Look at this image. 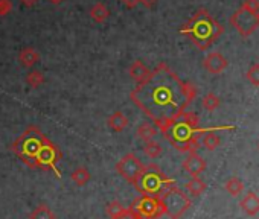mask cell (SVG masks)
<instances>
[{
    "label": "cell",
    "mask_w": 259,
    "mask_h": 219,
    "mask_svg": "<svg viewBox=\"0 0 259 219\" xmlns=\"http://www.w3.org/2000/svg\"><path fill=\"white\" fill-rule=\"evenodd\" d=\"M201 105L204 110H207V112H215V110H218V106L221 105V99L215 93H207L203 96Z\"/></svg>",
    "instance_id": "obj_23"
},
{
    "label": "cell",
    "mask_w": 259,
    "mask_h": 219,
    "mask_svg": "<svg viewBox=\"0 0 259 219\" xmlns=\"http://www.w3.org/2000/svg\"><path fill=\"white\" fill-rule=\"evenodd\" d=\"M20 2L25 5V7H28V8H31V7H34L37 2H38V0H20Z\"/></svg>",
    "instance_id": "obj_32"
},
{
    "label": "cell",
    "mask_w": 259,
    "mask_h": 219,
    "mask_svg": "<svg viewBox=\"0 0 259 219\" xmlns=\"http://www.w3.org/2000/svg\"><path fill=\"white\" fill-rule=\"evenodd\" d=\"M207 128L200 127V118L194 112H185L172 125L163 133V137L180 152H197L200 148V137Z\"/></svg>",
    "instance_id": "obj_3"
},
{
    "label": "cell",
    "mask_w": 259,
    "mask_h": 219,
    "mask_svg": "<svg viewBox=\"0 0 259 219\" xmlns=\"http://www.w3.org/2000/svg\"><path fill=\"white\" fill-rule=\"evenodd\" d=\"M203 67L210 75H220V73H223L229 67V61H227V58L223 53H220V52H210L203 60Z\"/></svg>",
    "instance_id": "obj_10"
},
{
    "label": "cell",
    "mask_w": 259,
    "mask_h": 219,
    "mask_svg": "<svg viewBox=\"0 0 259 219\" xmlns=\"http://www.w3.org/2000/svg\"><path fill=\"white\" fill-rule=\"evenodd\" d=\"M110 16L108 8L104 4H95L90 10V17L96 22V23H104Z\"/></svg>",
    "instance_id": "obj_22"
},
{
    "label": "cell",
    "mask_w": 259,
    "mask_h": 219,
    "mask_svg": "<svg viewBox=\"0 0 259 219\" xmlns=\"http://www.w3.org/2000/svg\"><path fill=\"white\" fill-rule=\"evenodd\" d=\"M11 151L31 169L52 171L57 178L61 177L58 163L63 158L60 148L51 142L40 128L31 125L11 145Z\"/></svg>",
    "instance_id": "obj_2"
},
{
    "label": "cell",
    "mask_w": 259,
    "mask_h": 219,
    "mask_svg": "<svg viewBox=\"0 0 259 219\" xmlns=\"http://www.w3.org/2000/svg\"><path fill=\"white\" fill-rule=\"evenodd\" d=\"M13 10V4L11 0H0V17L8 16Z\"/></svg>",
    "instance_id": "obj_28"
},
{
    "label": "cell",
    "mask_w": 259,
    "mask_h": 219,
    "mask_svg": "<svg viewBox=\"0 0 259 219\" xmlns=\"http://www.w3.org/2000/svg\"><path fill=\"white\" fill-rule=\"evenodd\" d=\"M139 4H142L145 8H153L157 4V0H139Z\"/></svg>",
    "instance_id": "obj_30"
},
{
    "label": "cell",
    "mask_w": 259,
    "mask_h": 219,
    "mask_svg": "<svg viewBox=\"0 0 259 219\" xmlns=\"http://www.w3.org/2000/svg\"><path fill=\"white\" fill-rule=\"evenodd\" d=\"M114 219H138V216H136V213L133 211L132 207H125V210Z\"/></svg>",
    "instance_id": "obj_29"
},
{
    "label": "cell",
    "mask_w": 259,
    "mask_h": 219,
    "mask_svg": "<svg viewBox=\"0 0 259 219\" xmlns=\"http://www.w3.org/2000/svg\"><path fill=\"white\" fill-rule=\"evenodd\" d=\"M123 210H125V207H123L117 199H114V201L108 202V204H107V207H105V213H107V216H108L110 219L117 217Z\"/></svg>",
    "instance_id": "obj_26"
},
{
    "label": "cell",
    "mask_w": 259,
    "mask_h": 219,
    "mask_svg": "<svg viewBox=\"0 0 259 219\" xmlns=\"http://www.w3.org/2000/svg\"><path fill=\"white\" fill-rule=\"evenodd\" d=\"M224 189H226V192H227L230 196H239V195H242V192H244V183H242L241 178H238V177H230V178L226 181Z\"/></svg>",
    "instance_id": "obj_19"
},
{
    "label": "cell",
    "mask_w": 259,
    "mask_h": 219,
    "mask_svg": "<svg viewBox=\"0 0 259 219\" xmlns=\"http://www.w3.org/2000/svg\"><path fill=\"white\" fill-rule=\"evenodd\" d=\"M157 133H159V130H157V128L154 127V124H151V122H144V124H141V125L138 127V136H139V139L144 140L145 143L154 140V137L157 136Z\"/></svg>",
    "instance_id": "obj_17"
},
{
    "label": "cell",
    "mask_w": 259,
    "mask_h": 219,
    "mask_svg": "<svg viewBox=\"0 0 259 219\" xmlns=\"http://www.w3.org/2000/svg\"><path fill=\"white\" fill-rule=\"evenodd\" d=\"M120 2H122L123 5H126L128 8H135V7L139 4V0H120Z\"/></svg>",
    "instance_id": "obj_31"
},
{
    "label": "cell",
    "mask_w": 259,
    "mask_h": 219,
    "mask_svg": "<svg viewBox=\"0 0 259 219\" xmlns=\"http://www.w3.org/2000/svg\"><path fill=\"white\" fill-rule=\"evenodd\" d=\"M223 26L209 14L206 8L197 10L180 29V34L186 35L200 50L209 49L223 35Z\"/></svg>",
    "instance_id": "obj_4"
},
{
    "label": "cell",
    "mask_w": 259,
    "mask_h": 219,
    "mask_svg": "<svg viewBox=\"0 0 259 219\" xmlns=\"http://www.w3.org/2000/svg\"><path fill=\"white\" fill-rule=\"evenodd\" d=\"M26 82H28L32 88H37V87H40V85L45 84V75H43L40 70H32V72L28 73Z\"/></svg>",
    "instance_id": "obj_25"
},
{
    "label": "cell",
    "mask_w": 259,
    "mask_h": 219,
    "mask_svg": "<svg viewBox=\"0 0 259 219\" xmlns=\"http://www.w3.org/2000/svg\"><path fill=\"white\" fill-rule=\"evenodd\" d=\"M207 186L206 183L200 178V177H192L188 183H186V190L191 196H200L206 192Z\"/></svg>",
    "instance_id": "obj_18"
},
{
    "label": "cell",
    "mask_w": 259,
    "mask_h": 219,
    "mask_svg": "<svg viewBox=\"0 0 259 219\" xmlns=\"http://www.w3.org/2000/svg\"><path fill=\"white\" fill-rule=\"evenodd\" d=\"M256 20H257V25H259V11H257V14H256Z\"/></svg>",
    "instance_id": "obj_34"
},
{
    "label": "cell",
    "mask_w": 259,
    "mask_h": 219,
    "mask_svg": "<svg viewBox=\"0 0 259 219\" xmlns=\"http://www.w3.org/2000/svg\"><path fill=\"white\" fill-rule=\"evenodd\" d=\"M145 171V165L138 158L136 154L133 152H128L125 154L117 163H116V172L126 180L130 184H136L141 178V175Z\"/></svg>",
    "instance_id": "obj_8"
},
{
    "label": "cell",
    "mask_w": 259,
    "mask_h": 219,
    "mask_svg": "<svg viewBox=\"0 0 259 219\" xmlns=\"http://www.w3.org/2000/svg\"><path fill=\"white\" fill-rule=\"evenodd\" d=\"M162 152H163L162 146H160L157 142H154V140L147 142L145 146H144V154H145L147 157H150V158H157V157L162 155Z\"/></svg>",
    "instance_id": "obj_24"
},
{
    "label": "cell",
    "mask_w": 259,
    "mask_h": 219,
    "mask_svg": "<svg viewBox=\"0 0 259 219\" xmlns=\"http://www.w3.org/2000/svg\"><path fill=\"white\" fill-rule=\"evenodd\" d=\"M128 73H130V78L132 79H135L138 84L139 82H142V81H145L148 76H150V73H151V70L142 63V61H135L132 66H130V69H128Z\"/></svg>",
    "instance_id": "obj_15"
},
{
    "label": "cell",
    "mask_w": 259,
    "mask_h": 219,
    "mask_svg": "<svg viewBox=\"0 0 259 219\" xmlns=\"http://www.w3.org/2000/svg\"><path fill=\"white\" fill-rule=\"evenodd\" d=\"M51 4H54V5H60V4H63L64 0H49Z\"/></svg>",
    "instance_id": "obj_33"
},
{
    "label": "cell",
    "mask_w": 259,
    "mask_h": 219,
    "mask_svg": "<svg viewBox=\"0 0 259 219\" xmlns=\"http://www.w3.org/2000/svg\"><path fill=\"white\" fill-rule=\"evenodd\" d=\"M107 124H108L110 130H113L114 133H120V131H123V130L128 127L130 122H128V118H126L122 112H114V113L108 118Z\"/></svg>",
    "instance_id": "obj_16"
},
{
    "label": "cell",
    "mask_w": 259,
    "mask_h": 219,
    "mask_svg": "<svg viewBox=\"0 0 259 219\" xmlns=\"http://www.w3.org/2000/svg\"><path fill=\"white\" fill-rule=\"evenodd\" d=\"M130 207L133 208L138 219H160L165 214L162 201L154 196L141 195L132 202Z\"/></svg>",
    "instance_id": "obj_7"
},
{
    "label": "cell",
    "mask_w": 259,
    "mask_h": 219,
    "mask_svg": "<svg viewBox=\"0 0 259 219\" xmlns=\"http://www.w3.org/2000/svg\"><path fill=\"white\" fill-rule=\"evenodd\" d=\"M28 219H57L55 213L51 210V207H48L46 204H38L31 213Z\"/></svg>",
    "instance_id": "obj_20"
},
{
    "label": "cell",
    "mask_w": 259,
    "mask_h": 219,
    "mask_svg": "<svg viewBox=\"0 0 259 219\" xmlns=\"http://www.w3.org/2000/svg\"><path fill=\"white\" fill-rule=\"evenodd\" d=\"M245 78L253 87H259V63L250 64V67L245 73Z\"/></svg>",
    "instance_id": "obj_27"
},
{
    "label": "cell",
    "mask_w": 259,
    "mask_h": 219,
    "mask_svg": "<svg viewBox=\"0 0 259 219\" xmlns=\"http://www.w3.org/2000/svg\"><path fill=\"white\" fill-rule=\"evenodd\" d=\"M224 130H235V127H213V128H207L204 136H201V145L207 151L217 149L220 146V143H221V137H220L218 131H224Z\"/></svg>",
    "instance_id": "obj_12"
},
{
    "label": "cell",
    "mask_w": 259,
    "mask_h": 219,
    "mask_svg": "<svg viewBox=\"0 0 259 219\" xmlns=\"http://www.w3.org/2000/svg\"><path fill=\"white\" fill-rule=\"evenodd\" d=\"M174 186H176V181L169 178L157 165L145 166L144 174L141 175L139 181L135 184V187L139 190L141 195L154 196L159 199Z\"/></svg>",
    "instance_id": "obj_5"
},
{
    "label": "cell",
    "mask_w": 259,
    "mask_h": 219,
    "mask_svg": "<svg viewBox=\"0 0 259 219\" xmlns=\"http://www.w3.org/2000/svg\"><path fill=\"white\" fill-rule=\"evenodd\" d=\"M19 61L23 67L31 69L40 61V53L34 47H23L19 52Z\"/></svg>",
    "instance_id": "obj_14"
},
{
    "label": "cell",
    "mask_w": 259,
    "mask_h": 219,
    "mask_svg": "<svg viewBox=\"0 0 259 219\" xmlns=\"http://www.w3.org/2000/svg\"><path fill=\"white\" fill-rule=\"evenodd\" d=\"M239 207L244 210V213H247L248 216H254L259 213V196L254 192H248L245 193L241 201H239Z\"/></svg>",
    "instance_id": "obj_13"
},
{
    "label": "cell",
    "mask_w": 259,
    "mask_h": 219,
    "mask_svg": "<svg viewBox=\"0 0 259 219\" xmlns=\"http://www.w3.org/2000/svg\"><path fill=\"white\" fill-rule=\"evenodd\" d=\"M163 208H165V214L169 219H182V216L189 210V207L192 205L191 198L177 186L171 187L162 198H160Z\"/></svg>",
    "instance_id": "obj_6"
},
{
    "label": "cell",
    "mask_w": 259,
    "mask_h": 219,
    "mask_svg": "<svg viewBox=\"0 0 259 219\" xmlns=\"http://www.w3.org/2000/svg\"><path fill=\"white\" fill-rule=\"evenodd\" d=\"M197 87L182 81L165 63H160L150 76L130 93V99L147 115L163 134L197 97Z\"/></svg>",
    "instance_id": "obj_1"
},
{
    "label": "cell",
    "mask_w": 259,
    "mask_h": 219,
    "mask_svg": "<svg viewBox=\"0 0 259 219\" xmlns=\"http://www.w3.org/2000/svg\"><path fill=\"white\" fill-rule=\"evenodd\" d=\"M206 166H207L206 165V160L201 155H198L197 152L188 154V157L182 163V168L185 169L186 174L191 175V178L192 177H200L206 171Z\"/></svg>",
    "instance_id": "obj_11"
},
{
    "label": "cell",
    "mask_w": 259,
    "mask_h": 219,
    "mask_svg": "<svg viewBox=\"0 0 259 219\" xmlns=\"http://www.w3.org/2000/svg\"><path fill=\"white\" fill-rule=\"evenodd\" d=\"M70 178H72V181H73L76 186L82 187V186H85V184L90 181L92 175H90V172H89V169H87V168L79 166V168H76V169L72 172Z\"/></svg>",
    "instance_id": "obj_21"
},
{
    "label": "cell",
    "mask_w": 259,
    "mask_h": 219,
    "mask_svg": "<svg viewBox=\"0 0 259 219\" xmlns=\"http://www.w3.org/2000/svg\"><path fill=\"white\" fill-rule=\"evenodd\" d=\"M256 14L257 13H251L245 8H239L232 17H230V25L236 29V32L242 37L247 38L250 37L257 28V20H256Z\"/></svg>",
    "instance_id": "obj_9"
}]
</instances>
